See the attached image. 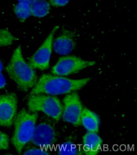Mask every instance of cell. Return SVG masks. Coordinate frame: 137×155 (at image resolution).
Wrapping results in <instances>:
<instances>
[{"mask_svg": "<svg viewBox=\"0 0 137 155\" xmlns=\"http://www.w3.org/2000/svg\"><path fill=\"white\" fill-rule=\"evenodd\" d=\"M38 114L29 112L25 109L17 114L14 121V130L11 137V143L15 150L20 154L25 146L32 140L36 127Z\"/></svg>", "mask_w": 137, "mask_h": 155, "instance_id": "3", "label": "cell"}, {"mask_svg": "<svg viewBox=\"0 0 137 155\" xmlns=\"http://www.w3.org/2000/svg\"><path fill=\"white\" fill-rule=\"evenodd\" d=\"M80 124L87 132H98L99 130L101 120L99 116L95 112L87 107H83Z\"/></svg>", "mask_w": 137, "mask_h": 155, "instance_id": "12", "label": "cell"}, {"mask_svg": "<svg viewBox=\"0 0 137 155\" xmlns=\"http://www.w3.org/2000/svg\"><path fill=\"white\" fill-rule=\"evenodd\" d=\"M10 138L8 135L0 131V150H6L9 148Z\"/></svg>", "mask_w": 137, "mask_h": 155, "instance_id": "18", "label": "cell"}, {"mask_svg": "<svg viewBox=\"0 0 137 155\" xmlns=\"http://www.w3.org/2000/svg\"><path fill=\"white\" fill-rule=\"evenodd\" d=\"M18 99L15 93L0 95V127H10L17 114Z\"/></svg>", "mask_w": 137, "mask_h": 155, "instance_id": "8", "label": "cell"}, {"mask_svg": "<svg viewBox=\"0 0 137 155\" xmlns=\"http://www.w3.org/2000/svg\"><path fill=\"white\" fill-rule=\"evenodd\" d=\"M27 106L30 111L42 113L56 121L61 118L63 104L56 96L46 94L30 95Z\"/></svg>", "mask_w": 137, "mask_h": 155, "instance_id": "4", "label": "cell"}, {"mask_svg": "<svg viewBox=\"0 0 137 155\" xmlns=\"http://www.w3.org/2000/svg\"><path fill=\"white\" fill-rule=\"evenodd\" d=\"M15 40V37L10 31L0 29V47H8Z\"/></svg>", "mask_w": 137, "mask_h": 155, "instance_id": "15", "label": "cell"}, {"mask_svg": "<svg viewBox=\"0 0 137 155\" xmlns=\"http://www.w3.org/2000/svg\"><path fill=\"white\" fill-rule=\"evenodd\" d=\"M5 70L10 78L23 92H27L37 83L36 69L25 60L20 46L14 50Z\"/></svg>", "mask_w": 137, "mask_h": 155, "instance_id": "2", "label": "cell"}, {"mask_svg": "<svg viewBox=\"0 0 137 155\" xmlns=\"http://www.w3.org/2000/svg\"><path fill=\"white\" fill-rule=\"evenodd\" d=\"M18 2L20 3H27V4H30L32 2H34V0H17Z\"/></svg>", "mask_w": 137, "mask_h": 155, "instance_id": "21", "label": "cell"}, {"mask_svg": "<svg viewBox=\"0 0 137 155\" xmlns=\"http://www.w3.org/2000/svg\"><path fill=\"white\" fill-rule=\"evenodd\" d=\"M95 65L93 61L84 60L75 55H64L60 57L52 68L51 73L61 76H67L78 73L80 71Z\"/></svg>", "mask_w": 137, "mask_h": 155, "instance_id": "5", "label": "cell"}, {"mask_svg": "<svg viewBox=\"0 0 137 155\" xmlns=\"http://www.w3.org/2000/svg\"><path fill=\"white\" fill-rule=\"evenodd\" d=\"M90 78L70 79L53 74H43L32 88L30 95L46 94L58 96L76 92L87 85Z\"/></svg>", "mask_w": 137, "mask_h": 155, "instance_id": "1", "label": "cell"}, {"mask_svg": "<svg viewBox=\"0 0 137 155\" xmlns=\"http://www.w3.org/2000/svg\"><path fill=\"white\" fill-rule=\"evenodd\" d=\"M56 134L54 127L48 123L36 125L31 143L36 146L47 148L56 143Z\"/></svg>", "mask_w": 137, "mask_h": 155, "instance_id": "9", "label": "cell"}, {"mask_svg": "<svg viewBox=\"0 0 137 155\" xmlns=\"http://www.w3.org/2000/svg\"><path fill=\"white\" fill-rule=\"evenodd\" d=\"M14 12L16 17L21 22H24L31 16L30 4L18 2L14 7Z\"/></svg>", "mask_w": 137, "mask_h": 155, "instance_id": "14", "label": "cell"}, {"mask_svg": "<svg viewBox=\"0 0 137 155\" xmlns=\"http://www.w3.org/2000/svg\"><path fill=\"white\" fill-rule=\"evenodd\" d=\"M76 47L75 35L68 29L63 31L53 40V48L56 54L60 55H68Z\"/></svg>", "mask_w": 137, "mask_h": 155, "instance_id": "10", "label": "cell"}, {"mask_svg": "<svg viewBox=\"0 0 137 155\" xmlns=\"http://www.w3.org/2000/svg\"><path fill=\"white\" fill-rule=\"evenodd\" d=\"M83 154L97 155L103 144V140L97 132H87L82 138Z\"/></svg>", "mask_w": 137, "mask_h": 155, "instance_id": "11", "label": "cell"}, {"mask_svg": "<svg viewBox=\"0 0 137 155\" xmlns=\"http://www.w3.org/2000/svg\"><path fill=\"white\" fill-rule=\"evenodd\" d=\"M59 25H55L45 39L41 46L29 60V64L35 69L46 70L49 68L51 55L53 53V43Z\"/></svg>", "mask_w": 137, "mask_h": 155, "instance_id": "6", "label": "cell"}, {"mask_svg": "<svg viewBox=\"0 0 137 155\" xmlns=\"http://www.w3.org/2000/svg\"><path fill=\"white\" fill-rule=\"evenodd\" d=\"M23 154L27 155H48L49 154V151L47 150L46 148L41 147H29L26 150Z\"/></svg>", "mask_w": 137, "mask_h": 155, "instance_id": "17", "label": "cell"}, {"mask_svg": "<svg viewBox=\"0 0 137 155\" xmlns=\"http://www.w3.org/2000/svg\"><path fill=\"white\" fill-rule=\"evenodd\" d=\"M31 16L42 18L47 16L51 10V5L48 0H34L30 4Z\"/></svg>", "mask_w": 137, "mask_h": 155, "instance_id": "13", "label": "cell"}, {"mask_svg": "<svg viewBox=\"0 0 137 155\" xmlns=\"http://www.w3.org/2000/svg\"><path fill=\"white\" fill-rule=\"evenodd\" d=\"M6 85V80L5 76L0 73V90L4 88Z\"/></svg>", "mask_w": 137, "mask_h": 155, "instance_id": "20", "label": "cell"}, {"mask_svg": "<svg viewBox=\"0 0 137 155\" xmlns=\"http://www.w3.org/2000/svg\"><path fill=\"white\" fill-rule=\"evenodd\" d=\"M59 154H71V155H80L83 154L82 150L78 148L75 144L65 143L64 146L60 148L58 152Z\"/></svg>", "mask_w": 137, "mask_h": 155, "instance_id": "16", "label": "cell"}, {"mask_svg": "<svg viewBox=\"0 0 137 155\" xmlns=\"http://www.w3.org/2000/svg\"><path fill=\"white\" fill-rule=\"evenodd\" d=\"M3 64L2 61L0 60V73H2L3 71Z\"/></svg>", "mask_w": 137, "mask_h": 155, "instance_id": "22", "label": "cell"}, {"mask_svg": "<svg viewBox=\"0 0 137 155\" xmlns=\"http://www.w3.org/2000/svg\"><path fill=\"white\" fill-rule=\"evenodd\" d=\"M62 104L63 120L75 127L80 126L83 106L78 94L74 92L67 94L63 99Z\"/></svg>", "mask_w": 137, "mask_h": 155, "instance_id": "7", "label": "cell"}, {"mask_svg": "<svg viewBox=\"0 0 137 155\" xmlns=\"http://www.w3.org/2000/svg\"><path fill=\"white\" fill-rule=\"evenodd\" d=\"M71 0H49L51 6L53 7H63L67 6Z\"/></svg>", "mask_w": 137, "mask_h": 155, "instance_id": "19", "label": "cell"}]
</instances>
